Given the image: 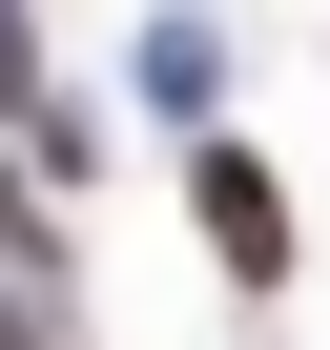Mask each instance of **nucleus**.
I'll return each mask as SVG.
<instances>
[{
  "instance_id": "nucleus-1",
  "label": "nucleus",
  "mask_w": 330,
  "mask_h": 350,
  "mask_svg": "<svg viewBox=\"0 0 330 350\" xmlns=\"http://www.w3.org/2000/svg\"><path fill=\"white\" fill-rule=\"evenodd\" d=\"M186 206H207V247H227L248 288L289 268V186H268V165H248V144H207V165H186Z\"/></svg>"
},
{
  "instance_id": "nucleus-2",
  "label": "nucleus",
  "mask_w": 330,
  "mask_h": 350,
  "mask_svg": "<svg viewBox=\"0 0 330 350\" xmlns=\"http://www.w3.org/2000/svg\"><path fill=\"white\" fill-rule=\"evenodd\" d=\"M0 350H42V309H21V288H0Z\"/></svg>"
}]
</instances>
